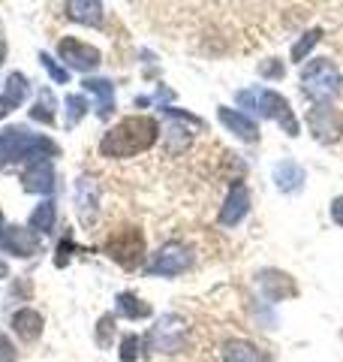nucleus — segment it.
<instances>
[{
    "instance_id": "dca6fc26",
    "label": "nucleus",
    "mask_w": 343,
    "mask_h": 362,
    "mask_svg": "<svg viewBox=\"0 0 343 362\" xmlns=\"http://www.w3.org/2000/svg\"><path fill=\"white\" fill-rule=\"evenodd\" d=\"M28 78L21 76V73H13L9 76V82H6V90H4V97H0V118H6V115H13V112L25 103V97H28Z\"/></svg>"
},
{
    "instance_id": "5701e85b",
    "label": "nucleus",
    "mask_w": 343,
    "mask_h": 362,
    "mask_svg": "<svg viewBox=\"0 0 343 362\" xmlns=\"http://www.w3.org/2000/svg\"><path fill=\"white\" fill-rule=\"evenodd\" d=\"M64 103H66V127H76L88 115V100L82 94H70Z\"/></svg>"
},
{
    "instance_id": "f8f14e48",
    "label": "nucleus",
    "mask_w": 343,
    "mask_h": 362,
    "mask_svg": "<svg viewBox=\"0 0 343 362\" xmlns=\"http://www.w3.org/2000/svg\"><path fill=\"white\" fill-rule=\"evenodd\" d=\"M217 118H220L223 127H226L229 133H235L238 139H244V142H259V124L250 118V115H244V112L220 106V109H217Z\"/></svg>"
},
{
    "instance_id": "9d476101",
    "label": "nucleus",
    "mask_w": 343,
    "mask_h": 362,
    "mask_svg": "<svg viewBox=\"0 0 343 362\" xmlns=\"http://www.w3.org/2000/svg\"><path fill=\"white\" fill-rule=\"evenodd\" d=\"M0 247L16 257H33L40 254V239L30 230H25V226L9 223V226H0Z\"/></svg>"
},
{
    "instance_id": "bb28decb",
    "label": "nucleus",
    "mask_w": 343,
    "mask_h": 362,
    "mask_svg": "<svg viewBox=\"0 0 343 362\" xmlns=\"http://www.w3.org/2000/svg\"><path fill=\"white\" fill-rule=\"evenodd\" d=\"M0 362H16V347L6 335H0Z\"/></svg>"
},
{
    "instance_id": "4be33fe9",
    "label": "nucleus",
    "mask_w": 343,
    "mask_h": 362,
    "mask_svg": "<svg viewBox=\"0 0 343 362\" xmlns=\"http://www.w3.org/2000/svg\"><path fill=\"white\" fill-rule=\"evenodd\" d=\"M319 40H323V28H311L299 42L292 45V61H295V64H304V58L316 49V42H319Z\"/></svg>"
},
{
    "instance_id": "1a4fd4ad",
    "label": "nucleus",
    "mask_w": 343,
    "mask_h": 362,
    "mask_svg": "<svg viewBox=\"0 0 343 362\" xmlns=\"http://www.w3.org/2000/svg\"><path fill=\"white\" fill-rule=\"evenodd\" d=\"M247 211H250V190L244 181H235L232 187H229V194H226V202H223V209H220V226H238L244 218H247Z\"/></svg>"
},
{
    "instance_id": "c756f323",
    "label": "nucleus",
    "mask_w": 343,
    "mask_h": 362,
    "mask_svg": "<svg viewBox=\"0 0 343 362\" xmlns=\"http://www.w3.org/2000/svg\"><path fill=\"white\" fill-rule=\"evenodd\" d=\"M30 118H33V121H42V124H54V115H52V112H49V109H45L42 103L30 109Z\"/></svg>"
},
{
    "instance_id": "2eb2a0df",
    "label": "nucleus",
    "mask_w": 343,
    "mask_h": 362,
    "mask_svg": "<svg viewBox=\"0 0 343 362\" xmlns=\"http://www.w3.org/2000/svg\"><path fill=\"white\" fill-rule=\"evenodd\" d=\"M64 9H66V18L78 21V25H88V28L102 25V0H66Z\"/></svg>"
},
{
    "instance_id": "f3484780",
    "label": "nucleus",
    "mask_w": 343,
    "mask_h": 362,
    "mask_svg": "<svg viewBox=\"0 0 343 362\" xmlns=\"http://www.w3.org/2000/svg\"><path fill=\"white\" fill-rule=\"evenodd\" d=\"M304 169L295 163V160H280L277 166H274V181H277V187L283 190V194H295L301 185H304Z\"/></svg>"
},
{
    "instance_id": "473e14b6",
    "label": "nucleus",
    "mask_w": 343,
    "mask_h": 362,
    "mask_svg": "<svg viewBox=\"0 0 343 362\" xmlns=\"http://www.w3.org/2000/svg\"><path fill=\"white\" fill-rule=\"evenodd\" d=\"M6 275H9V266H6V263H4V259H0V281H4V278H6Z\"/></svg>"
},
{
    "instance_id": "423d86ee",
    "label": "nucleus",
    "mask_w": 343,
    "mask_h": 362,
    "mask_svg": "<svg viewBox=\"0 0 343 362\" xmlns=\"http://www.w3.org/2000/svg\"><path fill=\"white\" fill-rule=\"evenodd\" d=\"M307 127H311L316 142L331 145L343 136V115L331 103H313L307 112Z\"/></svg>"
},
{
    "instance_id": "39448f33",
    "label": "nucleus",
    "mask_w": 343,
    "mask_h": 362,
    "mask_svg": "<svg viewBox=\"0 0 343 362\" xmlns=\"http://www.w3.org/2000/svg\"><path fill=\"white\" fill-rule=\"evenodd\" d=\"M106 254L124 269H136L145 257V235L136 226H124L106 242Z\"/></svg>"
},
{
    "instance_id": "ddd939ff",
    "label": "nucleus",
    "mask_w": 343,
    "mask_h": 362,
    "mask_svg": "<svg viewBox=\"0 0 343 362\" xmlns=\"http://www.w3.org/2000/svg\"><path fill=\"white\" fill-rule=\"evenodd\" d=\"M21 181H25V190H30V194L49 197L52 190H54V169H52V160L30 163V166L25 169V175H21Z\"/></svg>"
},
{
    "instance_id": "6ab92c4d",
    "label": "nucleus",
    "mask_w": 343,
    "mask_h": 362,
    "mask_svg": "<svg viewBox=\"0 0 343 362\" xmlns=\"http://www.w3.org/2000/svg\"><path fill=\"white\" fill-rule=\"evenodd\" d=\"M13 329H16L18 338L33 341V338H40V332H42V317L33 308H21V311L13 314Z\"/></svg>"
},
{
    "instance_id": "cd10ccee",
    "label": "nucleus",
    "mask_w": 343,
    "mask_h": 362,
    "mask_svg": "<svg viewBox=\"0 0 343 362\" xmlns=\"http://www.w3.org/2000/svg\"><path fill=\"white\" fill-rule=\"evenodd\" d=\"M328 214H331V221H335L337 226H343V194L331 199V206H328Z\"/></svg>"
},
{
    "instance_id": "f704fd0d",
    "label": "nucleus",
    "mask_w": 343,
    "mask_h": 362,
    "mask_svg": "<svg viewBox=\"0 0 343 362\" xmlns=\"http://www.w3.org/2000/svg\"><path fill=\"white\" fill-rule=\"evenodd\" d=\"M0 223H4V214H0Z\"/></svg>"
},
{
    "instance_id": "a211bd4d",
    "label": "nucleus",
    "mask_w": 343,
    "mask_h": 362,
    "mask_svg": "<svg viewBox=\"0 0 343 362\" xmlns=\"http://www.w3.org/2000/svg\"><path fill=\"white\" fill-rule=\"evenodd\" d=\"M82 88L100 100V118H109L114 112V85L106 78H85Z\"/></svg>"
},
{
    "instance_id": "f03ea898",
    "label": "nucleus",
    "mask_w": 343,
    "mask_h": 362,
    "mask_svg": "<svg viewBox=\"0 0 343 362\" xmlns=\"http://www.w3.org/2000/svg\"><path fill=\"white\" fill-rule=\"evenodd\" d=\"M343 90V76L331 58H313L301 66V94L313 103H331Z\"/></svg>"
},
{
    "instance_id": "9b49d317",
    "label": "nucleus",
    "mask_w": 343,
    "mask_h": 362,
    "mask_svg": "<svg viewBox=\"0 0 343 362\" xmlns=\"http://www.w3.org/2000/svg\"><path fill=\"white\" fill-rule=\"evenodd\" d=\"M259 290L265 293L268 302H283V299H289L299 293L295 281L280 269H262L259 272Z\"/></svg>"
},
{
    "instance_id": "b1692460",
    "label": "nucleus",
    "mask_w": 343,
    "mask_h": 362,
    "mask_svg": "<svg viewBox=\"0 0 343 362\" xmlns=\"http://www.w3.org/2000/svg\"><path fill=\"white\" fill-rule=\"evenodd\" d=\"M40 64L45 66V73L52 76V82H57V85H66V82H70V73H66L61 64H54V61H52L45 52H40Z\"/></svg>"
},
{
    "instance_id": "f257e3e1",
    "label": "nucleus",
    "mask_w": 343,
    "mask_h": 362,
    "mask_svg": "<svg viewBox=\"0 0 343 362\" xmlns=\"http://www.w3.org/2000/svg\"><path fill=\"white\" fill-rule=\"evenodd\" d=\"M157 139H160V124L151 115H130L102 136L100 151H102V157L124 160V157H136V154L148 151Z\"/></svg>"
},
{
    "instance_id": "7ed1b4c3",
    "label": "nucleus",
    "mask_w": 343,
    "mask_h": 362,
    "mask_svg": "<svg viewBox=\"0 0 343 362\" xmlns=\"http://www.w3.org/2000/svg\"><path fill=\"white\" fill-rule=\"evenodd\" d=\"M238 103L247 106V109H253V112H259V118L277 121L280 127L286 130V136H299L301 133L299 121H295V115H292L289 100H286L283 94H277V90H271V88L241 90V94H238Z\"/></svg>"
},
{
    "instance_id": "0eeeda50",
    "label": "nucleus",
    "mask_w": 343,
    "mask_h": 362,
    "mask_svg": "<svg viewBox=\"0 0 343 362\" xmlns=\"http://www.w3.org/2000/svg\"><path fill=\"white\" fill-rule=\"evenodd\" d=\"M193 266V251L181 242H169L154 254L148 275H163V278H175L181 272H187Z\"/></svg>"
},
{
    "instance_id": "72a5a7b5",
    "label": "nucleus",
    "mask_w": 343,
    "mask_h": 362,
    "mask_svg": "<svg viewBox=\"0 0 343 362\" xmlns=\"http://www.w3.org/2000/svg\"><path fill=\"white\" fill-rule=\"evenodd\" d=\"M6 61V42H0V64Z\"/></svg>"
},
{
    "instance_id": "2f4dec72",
    "label": "nucleus",
    "mask_w": 343,
    "mask_h": 362,
    "mask_svg": "<svg viewBox=\"0 0 343 362\" xmlns=\"http://www.w3.org/2000/svg\"><path fill=\"white\" fill-rule=\"evenodd\" d=\"M9 163V151H6V139H4V133H0V169H4Z\"/></svg>"
},
{
    "instance_id": "7c9ffc66",
    "label": "nucleus",
    "mask_w": 343,
    "mask_h": 362,
    "mask_svg": "<svg viewBox=\"0 0 343 362\" xmlns=\"http://www.w3.org/2000/svg\"><path fill=\"white\" fill-rule=\"evenodd\" d=\"M70 251H73V242H64L61 247H57V254H54V263H57V266H66V259H70Z\"/></svg>"
},
{
    "instance_id": "c85d7f7f",
    "label": "nucleus",
    "mask_w": 343,
    "mask_h": 362,
    "mask_svg": "<svg viewBox=\"0 0 343 362\" xmlns=\"http://www.w3.org/2000/svg\"><path fill=\"white\" fill-rule=\"evenodd\" d=\"M259 76L277 78V76H283V66L277 64V58H271V64H262V66H259Z\"/></svg>"
},
{
    "instance_id": "412c9836",
    "label": "nucleus",
    "mask_w": 343,
    "mask_h": 362,
    "mask_svg": "<svg viewBox=\"0 0 343 362\" xmlns=\"http://www.w3.org/2000/svg\"><path fill=\"white\" fill-rule=\"evenodd\" d=\"M54 218H57L54 202H52V199H45V202H40V206L33 209V214H30V226H33V230H40V233H49V230H54Z\"/></svg>"
},
{
    "instance_id": "20e7f679",
    "label": "nucleus",
    "mask_w": 343,
    "mask_h": 362,
    "mask_svg": "<svg viewBox=\"0 0 343 362\" xmlns=\"http://www.w3.org/2000/svg\"><path fill=\"white\" fill-rule=\"evenodd\" d=\"M187 344V320L178 314H163L148 332V347L157 354H181Z\"/></svg>"
},
{
    "instance_id": "aec40b11",
    "label": "nucleus",
    "mask_w": 343,
    "mask_h": 362,
    "mask_svg": "<svg viewBox=\"0 0 343 362\" xmlns=\"http://www.w3.org/2000/svg\"><path fill=\"white\" fill-rule=\"evenodd\" d=\"M118 314L130 317V320H145V317H151V305L142 302L136 293H121L118 296Z\"/></svg>"
},
{
    "instance_id": "a878e982",
    "label": "nucleus",
    "mask_w": 343,
    "mask_h": 362,
    "mask_svg": "<svg viewBox=\"0 0 343 362\" xmlns=\"http://www.w3.org/2000/svg\"><path fill=\"white\" fill-rule=\"evenodd\" d=\"M112 335H114V317L106 314V317H100V323H97V341L106 347L112 341Z\"/></svg>"
},
{
    "instance_id": "393cba45",
    "label": "nucleus",
    "mask_w": 343,
    "mask_h": 362,
    "mask_svg": "<svg viewBox=\"0 0 343 362\" xmlns=\"http://www.w3.org/2000/svg\"><path fill=\"white\" fill-rule=\"evenodd\" d=\"M139 359V335H124L121 341V362H136Z\"/></svg>"
},
{
    "instance_id": "4468645a",
    "label": "nucleus",
    "mask_w": 343,
    "mask_h": 362,
    "mask_svg": "<svg viewBox=\"0 0 343 362\" xmlns=\"http://www.w3.org/2000/svg\"><path fill=\"white\" fill-rule=\"evenodd\" d=\"M220 354L226 362H274L265 350L256 347L253 341H247V338H232V341H226Z\"/></svg>"
},
{
    "instance_id": "6e6552de",
    "label": "nucleus",
    "mask_w": 343,
    "mask_h": 362,
    "mask_svg": "<svg viewBox=\"0 0 343 362\" xmlns=\"http://www.w3.org/2000/svg\"><path fill=\"white\" fill-rule=\"evenodd\" d=\"M57 54H61V61H66V66H73L78 73H94L102 64L100 49H94V45H88L76 37H64L61 45H57Z\"/></svg>"
}]
</instances>
